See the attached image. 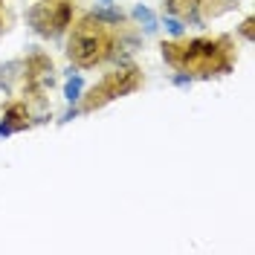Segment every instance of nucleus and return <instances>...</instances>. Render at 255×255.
Listing matches in <instances>:
<instances>
[{"label":"nucleus","mask_w":255,"mask_h":255,"mask_svg":"<svg viewBox=\"0 0 255 255\" xmlns=\"http://www.w3.org/2000/svg\"><path fill=\"white\" fill-rule=\"evenodd\" d=\"M159 15L177 17L186 29H206V23L200 17V0H162Z\"/></svg>","instance_id":"nucleus-6"},{"label":"nucleus","mask_w":255,"mask_h":255,"mask_svg":"<svg viewBox=\"0 0 255 255\" xmlns=\"http://www.w3.org/2000/svg\"><path fill=\"white\" fill-rule=\"evenodd\" d=\"M15 26V9L9 6V0H0V38L9 35Z\"/></svg>","instance_id":"nucleus-12"},{"label":"nucleus","mask_w":255,"mask_h":255,"mask_svg":"<svg viewBox=\"0 0 255 255\" xmlns=\"http://www.w3.org/2000/svg\"><path fill=\"white\" fill-rule=\"evenodd\" d=\"M29 116H26V105H23V99L17 96L12 102H6V108L0 113V139L3 136H12V133H23V130H29Z\"/></svg>","instance_id":"nucleus-7"},{"label":"nucleus","mask_w":255,"mask_h":255,"mask_svg":"<svg viewBox=\"0 0 255 255\" xmlns=\"http://www.w3.org/2000/svg\"><path fill=\"white\" fill-rule=\"evenodd\" d=\"M23 76H26L23 55H20V58H9V61L0 64V87H3V93L17 96V90L23 87Z\"/></svg>","instance_id":"nucleus-9"},{"label":"nucleus","mask_w":255,"mask_h":255,"mask_svg":"<svg viewBox=\"0 0 255 255\" xmlns=\"http://www.w3.org/2000/svg\"><path fill=\"white\" fill-rule=\"evenodd\" d=\"M159 55L171 73H180L189 81H215L235 73L238 64V35L215 32V35H180L162 38Z\"/></svg>","instance_id":"nucleus-1"},{"label":"nucleus","mask_w":255,"mask_h":255,"mask_svg":"<svg viewBox=\"0 0 255 255\" xmlns=\"http://www.w3.org/2000/svg\"><path fill=\"white\" fill-rule=\"evenodd\" d=\"M79 15V0H26V26L44 41H61Z\"/></svg>","instance_id":"nucleus-4"},{"label":"nucleus","mask_w":255,"mask_h":255,"mask_svg":"<svg viewBox=\"0 0 255 255\" xmlns=\"http://www.w3.org/2000/svg\"><path fill=\"white\" fill-rule=\"evenodd\" d=\"M235 35H241L247 44H253V41H255V17H253V15L244 17V23L238 26V32H235Z\"/></svg>","instance_id":"nucleus-14"},{"label":"nucleus","mask_w":255,"mask_h":255,"mask_svg":"<svg viewBox=\"0 0 255 255\" xmlns=\"http://www.w3.org/2000/svg\"><path fill=\"white\" fill-rule=\"evenodd\" d=\"M81 93H84V81H81L79 70L70 67V70H67V84H64V99H67V105H76Z\"/></svg>","instance_id":"nucleus-11"},{"label":"nucleus","mask_w":255,"mask_h":255,"mask_svg":"<svg viewBox=\"0 0 255 255\" xmlns=\"http://www.w3.org/2000/svg\"><path fill=\"white\" fill-rule=\"evenodd\" d=\"M61 44L70 67H76V70L108 67L111 49H113V26L105 23L102 17H96L90 9L87 12L79 9V15L73 17L70 29L64 32Z\"/></svg>","instance_id":"nucleus-2"},{"label":"nucleus","mask_w":255,"mask_h":255,"mask_svg":"<svg viewBox=\"0 0 255 255\" xmlns=\"http://www.w3.org/2000/svg\"><path fill=\"white\" fill-rule=\"evenodd\" d=\"M23 67H26V76H23V87L17 90V96L20 93H52L55 90L58 67H55L49 52H44L41 47H26Z\"/></svg>","instance_id":"nucleus-5"},{"label":"nucleus","mask_w":255,"mask_h":255,"mask_svg":"<svg viewBox=\"0 0 255 255\" xmlns=\"http://www.w3.org/2000/svg\"><path fill=\"white\" fill-rule=\"evenodd\" d=\"M130 20L139 26L142 35H157V29H159V17L154 15L148 6H142V3H136V6L130 9Z\"/></svg>","instance_id":"nucleus-10"},{"label":"nucleus","mask_w":255,"mask_h":255,"mask_svg":"<svg viewBox=\"0 0 255 255\" xmlns=\"http://www.w3.org/2000/svg\"><path fill=\"white\" fill-rule=\"evenodd\" d=\"M142 87H145V70L136 61L111 64L108 73L96 84L84 87V93L79 96L76 105H79L81 116L84 113H96L102 108H108V105H113V102H119V99H125V96L142 90Z\"/></svg>","instance_id":"nucleus-3"},{"label":"nucleus","mask_w":255,"mask_h":255,"mask_svg":"<svg viewBox=\"0 0 255 255\" xmlns=\"http://www.w3.org/2000/svg\"><path fill=\"white\" fill-rule=\"evenodd\" d=\"M159 23L165 26V32L171 35V38H180V35H186V26L177 20V17H168V15H159Z\"/></svg>","instance_id":"nucleus-13"},{"label":"nucleus","mask_w":255,"mask_h":255,"mask_svg":"<svg viewBox=\"0 0 255 255\" xmlns=\"http://www.w3.org/2000/svg\"><path fill=\"white\" fill-rule=\"evenodd\" d=\"M23 105H26V116H29V125L32 128H41L52 122V102H49V93H20Z\"/></svg>","instance_id":"nucleus-8"}]
</instances>
